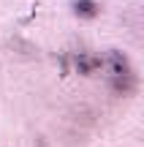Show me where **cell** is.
Returning a JSON list of instances; mask_svg holds the SVG:
<instances>
[{"instance_id": "obj_1", "label": "cell", "mask_w": 144, "mask_h": 147, "mask_svg": "<svg viewBox=\"0 0 144 147\" xmlns=\"http://www.w3.org/2000/svg\"><path fill=\"white\" fill-rule=\"evenodd\" d=\"M74 14L82 16V19H95V16L101 14V5H98L95 0H76L74 3Z\"/></svg>"}]
</instances>
